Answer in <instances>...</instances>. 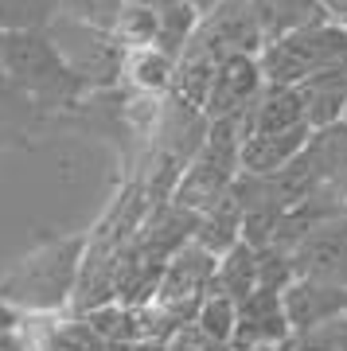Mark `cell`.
Here are the masks:
<instances>
[{"instance_id": "cell-1", "label": "cell", "mask_w": 347, "mask_h": 351, "mask_svg": "<svg viewBox=\"0 0 347 351\" xmlns=\"http://www.w3.org/2000/svg\"><path fill=\"white\" fill-rule=\"evenodd\" d=\"M90 250V234H43L0 274V301L20 316H51L75 304V289Z\"/></svg>"}, {"instance_id": "cell-2", "label": "cell", "mask_w": 347, "mask_h": 351, "mask_svg": "<svg viewBox=\"0 0 347 351\" xmlns=\"http://www.w3.org/2000/svg\"><path fill=\"white\" fill-rule=\"evenodd\" d=\"M0 71L24 90L47 117H71L86 106V98L94 90L67 66V59L59 55V47L51 43L47 32H20L8 36Z\"/></svg>"}, {"instance_id": "cell-3", "label": "cell", "mask_w": 347, "mask_h": 351, "mask_svg": "<svg viewBox=\"0 0 347 351\" xmlns=\"http://www.w3.org/2000/svg\"><path fill=\"white\" fill-rule=\"evenodd\" d=\"M258 59H261L265 86H300L320 71L347 66V27L328 20V24L309 27L300 36L265 43Z\"/></svg>"}, {"instance_id": "cell-4", "label": "cell", "mask_w": 347, "mask_h": 351, "mask_svg": "<svg viewBox=\"0 0 347 351\" xmlns=\"http://www.w3.org/2000/svg\"><path fill=\"white\" fill-rule=\"evenodd\" d=\"M47 36H51V43L59 47V55L67 59V66H71L94 94H98V90L121 86L129 51L113 39V32H101V27H90V24L62 20L59 16V20L47 27Z\"/></svg>"}, {"instance_id": "cell-5", "label": "cell", "mask_w": 347, "mask_h": 351, "mask_svg": "<svg viewBox=\"0 0 347 351\" xmlns=\"http://www.w3.org/2000/svg\"><path fill=\"white\" fill-rule=\"evenodd\" d=\"M215 269H219V258H215V254H207L199 242L184 246V250L168 262V269H164L152 304H156L176 328L195 324L199 304L207 301L211 289H215Z\"/></svg>"}, {"instance_id": "cell-6", "label": "cell", "mask_w": 347, "mask_h": 351, "mask_svg": "<svg viewBox=\"0 0 347 351\" xmlns=\"http://www.w3.org/2000/svg\"><path fill=\"white\" fill-rule=\"evenodd\" d=\"M187 51H203L215 63H226L235 55H261L265 36H261L254 0H226L215 12H207L199 20V32Z\"/></svg>"}, {"instance_id": "cell-7", "label": "cell", "mask_w": 347, "mask_h": 351, "mask_svg": "<svg viewBox=\"0 0 347 351\" xmlns=\"http://www.w3.org/2000/svg\"><path fill=\"white\" fill-rule=\"evenodd\" d=\"M293 324L285 316V293L258 289L254 297L238 304V332H235V351H289L293 343Z\"/></svg>"}, {"instance_id": "cell-8", "label": "cell", "mask_w": 347, "mask_h": 351, "mask_svg": "<svg viewBox=\"0 0 347 351\" xmlns=\"http://www.w3.org/2000/svg\"><path fill=\"white\" fill-rule=\"evenodd\" d=\"M261 90H265L261 59L258 55H235V59L219 63V75H215L211 98H207L203 113H207V121H238L261 98Z\"/></svg>"}, {"instance_id": "cell-9", "label": "cell", "mask_w": 347, "mask_h": 351, "mask_svg": "<svg viewBox=\"0 0 347 351\" xmlns=\"http://www.w3.org/2000/svg\"><path fill=\"white\" fill-rule=\"evenodd\" d=\"M293 265H297V277L347 289V215L324 223L320 230H312L293 250Z\"/></svg>"}, {"instance_id": "cell-10", "label": "cell", "mask_w": 347, "mask_h": 351, "mask_svg": "<svg viewBox=\"0 0 347 351\" xmlns=\"http://www.w3.org/2000/svg\"><path fill=\"white\" fill-rule=\"evenodd\" d=\"M347 313V289L344 285H328V281H309L297 277L285 289V316L293 332H312V328L332 324L335 316Z\"/></svg>"}, {"instance_id": "cell-11", "label": "cell", "mask_w": 347, "mask_h": 351, "mask_svg": "<svg viewBox=\"0 0 347 351\" xmlns=\"http://www.w3.org/2000/svg\"><path fill=\"white\" fill-rule=\"evenodd\" d=\"M55 117L39 110L12 78L0 71V152L4 149H27L36 145V137L47 133V125Z\"/></svg>"}, {"instance_id": "cell-12", "label": "cell", "mask_w": 347, "mask_h": 351, "mask_svg": "<svg viewBox=\"0 0 347 351\" xmlns=\"http://www.w3.org/2000/svg\"><path fill=\"white\" fill-rule=\"evenodd\" d=\"M297 129H312L297 86H265L261 98L242 117V137H250V133H297Z\"/></svg>"}, {"instance_id": "cell-13", "label": "cell", "mask_w": 347, "mask_h": 351, "mask_svg": "<svg viewBox=\"0 0 347 351\" xmlns=\"http://www.w3.org/2000/svg\"><path fill=\"white\" fill-rule=\"evenodd\" d=\"M312 129L297 133H250L242 137V176H273L289 168L312 145Z\"/></svg>"}, {"instance_id": "cell-14", "label": "cell", "mask_w": 347, "mask_h": 351, "mask_svg": "<svg viewBox=\"0 0 347 351\" xmlns=\"http://www.w3.org/2000/svg\"><path fill=\"white\" fill-rule=\"evenodd\" d=\"M300 101H304V117H309L312 133L339 125L347 117V66L320 71L309 82H300Z\"/></svg>"}, {"instance_id": "cell-15", "label": "cell", "mask_w": 347, "mask_h": 351, "mask_svg": "<svg viewBox=\"0 0 347 351\" xmlns=\"http://www.w3.org/2000/svg\"><path fill=\"white\" fill-rule=\"evenodd\" d=\"M254 12H258L265 43H277V39L300 36L309 27L328 24V12L320 8V0H254Z\"/></svg>"}, {"instance_id": "cell-16", "label": "cell", "mask_w": 347, "mask_h": 351, "mask_svg": "<svg viewBox=\"0 0 347 351\" xmlns=\"http://www.w3.org/2000/svg\"><path fill=\"white\" fill-rule=\"evenodd\" d=\"M125 86L133 94H145V98H168L176 86V59L164 55L160 47L149 51H133L125 59Z\"/></svg>"}, {"instance_id": "cell-17", "label": "cell", "mask_w": 347, "mask_h": 351, "mask_svg": "<svg viewBox=\"0 0 347 351\" xmlns=\"http://www.w3.org/2000/svg\"><path fill=\"white\" fill-rule=\"evenodd\" d=\"M242 219H246V211H242V203H238V195L230 191L215 211L199 215V230H195V242L203 246L207 254H215V258H223V254H230L242 242Z\"/></svg>"}, {"instance_id": "cell-18", "label": "cell", "mask_w": 347, "mask_h": 351, "mask_svg": "<svg viewBox=\"0 0 347 351\" xmlns=\"http://www.w3.org/2000/svg\"><path fill=\"white\" fill-rule=\"evenodd\" d=\"M219 297H230V301H246L258 293V250L250 242H238L230 254L219 258V269H215V289Z\"/></svg>"}, {"instance_id": "cell-19", "label": "cell", "mask_w": 347, "mask_h": 351, "mask_svg": "<svg viewBox=\"0 0 347 351\" xmlns=\"http://www.w3.org/2000/svg\"><path fill=\"white\" fill-rule=\"evenodd\" d=\"M32 339H36V351H110V343H106L82 316L47 320Z\"/></svg>"}, {"instance_id": "cell-20", "label": "cell", "mask_w": 347, "mask_h": 351, "mask_svg": "<svg viewBox=\"0 0 347 351\" xmlns=\"http://www.w3.org/2000/svg\"><path fill=\"white\" fill-rule=\"evenodd\" d=\"M113 39H117L129 55H133V51L156 47V39H160V12L149 8V4L125 0L121 16H117V24H113Z\"/></svg>"}, {"instance_id": "cell-21", "label": "cell", "mask_w": 347, "mask_h": 351, "mask_svg": "<svg viewBox=\"0 0 347 351\" xmlns=\"http://www.w3.org/2000/svg\"><path fill=\"white\" fill-rule=\"evenodd\" d=\"M309 149H312V156H316V164H320L324 184H332V188L347 199V121L316 133Z\"/></svg>"}, {"instance_id": "cell-22", "label": "cell", "mask_w": 347, "mask_h": 351, "mask_svg": "<svg viewBox=\"0 0 347 351\" xmlns=\"http://www.w3.org/2000/svg\"><path fill=\"white\" fill-rule=\"evenodd\" d=\"M59 20V0H0V32H47Z\"/></svg>"}, {"instance_id": "cell-23", "label": "cell", "mask_w": 347, "mask_h": 351, "mask_svg": "<svg viewBox=\"0 0 347 351\" xmlns=\"http://www.w3.org/2000/svg\"><path fill=\"white\" fill-rule=\"evenodd\" d=\"M199 20L203 16L191 8V4H176V8H164L160 12V39H156V47L164 55H172L176 63H180V55L191 47V39L199 32Z\"/></svg>"}, {"instance_id": "cell-24", "label": "cell", "mask_w": 347, "mask_h": 351, "mask_svg": "<svg viewBox=\"0 0 347 351\" xmlns=\"http://www.w3.org/2000/svg\"><path fill=\"white\" fill-rule=\"evenodd\" d=\"M195 328H199V332H203L207 339H215V343L230 348V343H235V332H238V301L211 293L207 301L199 304ZM230 351H235V348H230Z\"/></svg>"}, {"instance_id": "cell-25", "label": "cell", "mask_w": 347, "mask_h": 351, "mask_svg": "<svg viewBox=\"0 0 347 351\" xmlns=\"http://www.w3.org/2000/svg\"><path fill=\"white\" fill-rule=\"evenodd\" d=\"M121 8H125V0H59L62 20H78V24L101 27V32H113Z\"/></svg>"}, {"instance_id": "cell-26", "label": "cell", "mask_w": 347, "mask_h": 351, "mask_svg": "<svg viewBox=\"0 0 347 351\" xmlns=\"http://www.w3.org/2000/svg\"><path fill=\"white\" fill-rule=\"evenodd\" d=\"M289 351H347V313L335 316L332 324L312 328V332H300L293 336Z\"/></svg>"}, {"instance_id": "cell-27", "label": "cell", "mask_w": 347, "mask_h": 351, "mask_svg": "<svg viewBox=\"0 0 347 351\" xmlns=\"http://www.w3.org/2000/svg\"><path fill=\"white\" fill-rule=\"evenodd\" d=\"M168 351H230V348H223V343L207 339L195 324H184V328H176V332H172V339H168Z\"/></svg>"}, {"instance_id": "cell-28", "label": "cell", "mask_w": 347, "mask_h": 351, "mask_svg": "<svg viewBox=\"0 0 347 351\" xmlns=\"http://www.w3.org/2000/svg\"><path fill=\"white\" fill-rule=\"evenodd\" d=\"M0 351H36V339L24 332V324L12 332H0Z\"/></svg>"}, {"instance_id": "cell-29", "label": "cell", "mask_w": 347, "mask_h": 351, "mask_svg": "<svg viewBox=\"0 0 347 351\" xmlns=\"http://www.w3.org/2000/svg\"><path fill=\"white\" fill-rule=\"evenodd\" d=\"M110 351H168V339H125L110 343Z\"/></svg>"}, {"instance_id": "cell-30", "label": "cell", "mask_w": 347, "mask_h": 351, "mask_svg": "<svg viewBox=\"0 0 347 351\" xmlns=\"http://www.w3.org/2000/svg\"><path fill=\"white\" fill-rule=\"evenodd\" d=\"M320 8L328 12L332 24H344L347 27V0H320Z\"/></svg>"}, {"instance_id": "cell-31", "label": "cell", "mask_w": 347, "mask_h": 351, "mask_svg": "<svg viewBox=\"0 0 347 351\" xmlns=\"http://www.w3.org/2000/svg\"><path fill=\"white\" fill-rule=\"evenodd\" d=\"M20 320H24V316L16 313L12 304L0 301V332H12V328H20Z\"/></svg>"}, {"instance_id": "cell-32", "label": "cell", "mask_w": 347, "mask_h": 351, "mask_svg": "<svg viewBox=\"0 0 347 351\" xmlns=\"http://www.w3.org/2000/svg\"><path fill=\"white\" fill-rule=\"evenodd\" d=\"M187 4H191V8H195L199 16H207V12H215L219 4H226V0H187Z\"/></svg>"}, {"instance_id": "cell-33", "label": "cell", "mask_w": 347, "mask_h": 351, "mask_svg": "<svg viewBox=\"0 0 347 351\" xmlns=\"http://www.w3.org/2000/svg\"><path fill=\"white\" fill-rule=\"evenodd\" d=\"M133 4H149V8H156V12H164V8H176V4H187V0H133Z\"/></svg>"}, {"instance_id": "cell-34", "label": "cell", "mask_w": 347, "mask_h": 351, "mask_svg": "<svg viewBox=\"0 0 347 351\" xmlns=\"http://www.w3.org/2000/svg\"><path fill=\"white\" fill-rule=\"evenodd\" d=\"M4 47H8V32H0V59H4Z\"/></svg>"}, {"instance_id": "cell-35", "label": "cell", "mask_w": 347, "mask_h": 351, "mask_svg": "<svg viewBox=\"0 0 347 351\" xmlns=\"http://www.w3.org/2000/svg\"><path fill=\"white\" fill-rule=\"evenodd\" d=\"M344 121H347V117H344Z\"/></svg>"}]
</instances>
